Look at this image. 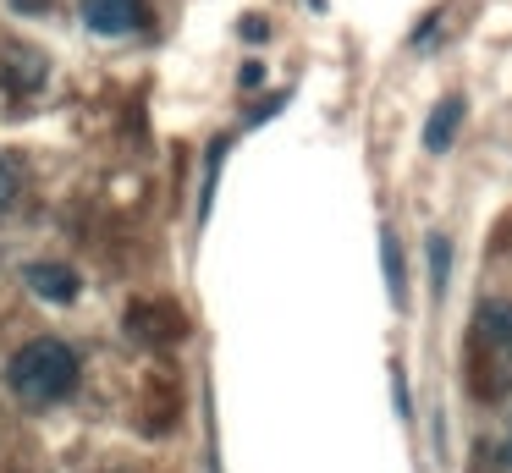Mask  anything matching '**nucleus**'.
Segmentation results:
<instances>
[{
    "instance_id": "nucleus-1",
    "label": "nucleus",
    "mask_w": 512,
    "mask_h": 473,
    "mask_svg": "<svg viewBox=\"0 0 512 473\" xmlns=\"http://www.w3.org/2000/svg\"><path fill=\"white\" fill-rule=\"evenodd\" d=\"M6 385L23 407H56L78 391V358H72L67 341L39 336L28 347H17V358L6 363Z\"/></svg>"
},
{
    "instance_id": "nucleus-2",
    "label": "nucleus",
    "mask_w": 512,
    "mask_h": 473,
    "mask_svg": "<svg viewBox=\"0 0 512 473\" xmlns=\"http://www.w3.org/2000/svg\"><path fill=\"white\" fill-rule=\"evenodd\" d=\"M28 292H39L45 303H72L78 297V275L67 264L45 259V264H28Z\"/></svg>"
},
{
    "instance_id": "nucleus-3",
    "label": "nucleus",
    "mask_w": 512,
    "mask_h": 473,
    "mask_svg": "<svg viewBox=\"0 0 512 473\" xmlns=\"http://www.w3.org/2000/svg\"><path fill=\"white\" fill-rule=\"evenodd\" d=\"M127 330L138 341H166V336H182V314H171L166 303H138L127 314Z\"/></svg>"
},
{
    "instance_id": "nucleus-4",
    "label": "nucleus",
    "mask_w": 512,
    "mask_h": 473,
    "mask_svg": "<svg viewBox=\"0 0 512 473\" xmlns=\"http://www.w3.org/2000/svg\"><path fill=\"white\" fill-rule=\"evenodd\" d=\"M138 17H144L138 0H83V22H89L94 33H127Z\"/></svg>"
},
{
    "instance_id": "nucleus-5",
    "label": "nucleus",
    "mask_w": 512,
    "mask_h": 473,
    "mask_svg": "<svg viewBox=\"0 0 512 473\" xmlns=\"http://www.w3.org/2000/svg\"><path fill=\"white\" fill-rule=\"evenodd\" d=\"M457 127H463V94H446L441 105L430 110V127H424V149H430V154L452 149Z\"/></svg>"
},
{
    "instance_id": "nucleus-6",
    "label": "nucleus",
    "mask_w": 512,
    "mask_h": 473,
    "mask_svg": "<svg viewBox=\"0 0 512 473\" xmlns=\"http://www.w3.org/2000/svg\"><path fill=\"white\" fill-rule=\"evenodd\" d=\"M474 325H479V336H485L490 347L507 352V358H512V303H507V297H490V303L479 308Z\"/></svg>"
},
{
    "instance_id": "nucleus-7",
    "label": "nucleus",
    "mask_w": 512,
    "mask_h": 473,
    "mask_svg": "<svg viewBox=\"0 0 512 473\" xmlns=\"http://www.w3.org/2000/svg\"><path fill=\"white\" fill-rule=\"evenodd\" d=\"M446 275H452V242L435 231V237H430V281L446 286Z\"/></svg>"
},
{
    "instance_id": "nucleus-8",
    "label": "nucleus",
    "mask_w": 512,
    "mask_h": 473,
    "mask_svg": "<svg viewBox=\"0 0 512 473\" xmlns=\"http://www.w3.org/2000/svg\"><path fill=\"white\" fill-rule=\"evenodd\" d=\"M380 248H386V286H391V297H402V264H397V237H391V231H380Z\"/></svg>"
},
{
    "instance_id": "nucleus-9",
    "label": "nucleus",
    "mask_w": 512,
    "mask_h": 473,
    "mask_svg": "<svg viewBox=\"0 0 512 473\" xmlns=\"http://www.w3.org/2000/svg\"><path fill=\"white\" fill-rule=\"evenodd\" d=\"M6 204H12V165L0 160V209H6Z\"/></svg>"
},
{
    "instance_id": "nucleus-10",
    "label": "nucleus",
    "mask_w": 512,
    "mask_h": 473,
    "mask_svg": "<svg viewBox=\"0 0 512 473\" xmlns=\"http://www.w3.org/2000/svg\"><path fill=\"white\" fill-rule=\"evenodd\" d=\"M507 462H512V446H507Z\"/></svg>"
}]
</instances>
